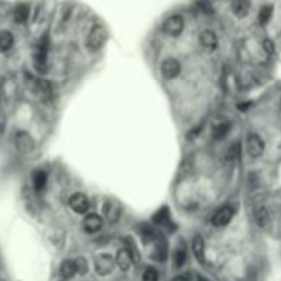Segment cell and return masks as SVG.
Listing matches in <instances>:
<instances>
[{"instance_id":"1","label":"cell","mask_w":281,"mask_h":281,"mask_svg":"<svg viewBox=\"0 0 281 281\" xmlns=\"http://www.w3.org/2000/svg\"><path fill=\"white\" fill-rule=\"evenodd\" d=\"M108 41V30L103 23H94L86 37V46L89 51L101 50Z\"/></svg>"},{"instance_id":"2","label":"cell","mask_w":281,"mask_h":281,"mask_svg":"<svg viewBox=\"0 0 281 281\" xmlns=\"http://www.w3.org/2000/svg\"><path fill=\"white\" fill-rule=\"evenodd\" d=\"M48 35L38 40V43L33 50V65L38 71H48Z\"/></svg>"},{"instance_id":"3","label":"cell","mask_w":281,"mask_h":281,"mask_svg":"<svg viewBox=\"0 0 281 281\" xmlns=\"http://www.w3.org/2000/svg\"><path fill=\"white\" fill-rule=\"evenodd\" d=\"M13 144H15V149L20 152V154H30V152L35 151V139L32 137L30 132L27 131H18L15 137H13Z\"/></svg>"},{"instance_id":"4","label":"cell","mask_w":281,"mask_h":281,"mask_svg":"<svg viewBox=\"0 0 281 281\" xmlns=\"http://www.w3.org/2000/svg\"><path fill=\"white\" fill-rule=\"evenodd\" d=\"M184 18L180 15H170L169 18H165L164 25H162V30L165 35L169 37H179L180 33L184 32Z\"/></svg>"},{"instance_id":"5","label":"cell","mask_w":281,"mask_h":281,"mask_svg":"<svg viewBox=\"0 0 281 281\" xmlns=\"http://www.w3.org/2000/svg\"><path fill=\"white\" fill-rule=\"evenodd\" d=\"M68 203H70L71 210L75 213H80V215H83V213H86L89 210V200L86 195L81 192H75L70 197Z\"/></svg>"},{"instance_id":"6","label":"cell","mask_w":281,"mask_h":281,"mask_svg":"<svg viewBox=\"0 0 281 281\" xmlns=\"http://www.w3.org/2000/svg\"><path fill=\"white\" fill-rule=\"evenodd\" d=\"M114 258L109 253H101V255H98L96 256V260H94V268H96L98 271V275H101V276H106L109 275L113 271L114 268Z\"/></svg>"},{"instance_id":"7","label":"cell","mask_w":281,"mask_h":281,"mask_svg":"<svg viewBox=\"0 0 281 281\" xmlns=\"http://www.w3.org/2000/svg\"><path fill=\"white\" fill-rule=\"evenodd\" d=\"M103 213L108 222L116 223L122 215V207L119 205V202H116V200H106L103 205Z\"/></svg>"},{"instance_id":"8","label":"cell","mask_w":281,"mask_h":281,"mask_svg":"<svg viewBox=\"0 0 281 281\" xmlns=\"http://www.w3.org/2000/svg\"><path fill=\"white\" fill-rule=\"evenodd\" d=\"M180 63H179V60H175V58H165L162 63H161V73H162L164 78H167V80H174V78H177L179 73H180Z\"/></svg>"},{"instance_id":"9","label":"cell","mask_w":281,"mask_h":281,"mask_svg":"<svg viewBox=\"0 0 281 281\" xmlns=\"http://www.w3.org/2000/svg\"><path fill=\"white\" fill-rule=\"evenodd\" d=\"M233 213H235V210H233V207L230 205H223L220 207L218 210L213 213L212 217V223L215 227H225L230 223V220L233 218Z\"/></svg>"},{"instance_id":"10","label":"cell","mask_w":281,"mask_h":281,"mask_svg":"<svg viewBox=\"0 0 281 281\" xmlns=\"http://www.w3.org/2000/svg\"><path fill=\"white\" fill-rule=\"evenodd\" d=\"M265 151V141L258 134H250L246 137V152L251 157H260Z\"/></svg>"},{"instance_id":"11","label":"cell","mask_w":281,"mask_h":281,"mask_svg":"<svg viewBox=\"0 0 281 281\" xmlns=\"http://www.w3.org/2000/svg\"><path fill=\"white\" fill-rule=\"evenodd\" d=\"M230 127H232V124L227 121V119H217V121L212 124V137L217 141L223 139V137L228 134Z\"/></svg>"},{"instance_id":"12","label":"cell","mask_w":281,"mask_h":281,"mask_svg":"<svg viewBox=\"0 0 281 281\" xmlns=\"http://www.w3.org/2000/svg\"><path fill=\"white\" fill-rule=\"evenodd\" d=\"M83 227L84 230H86L88 233H96L101 230L103 227V218L98 215V213H88L86 217H84L83 220Z\"/></svg>"},{"instance_id":"13","label":"cell","mask_w":281,"mask_h":281,"mask_svg":"<svg viewBox=\"0 0 281 281\" xmlns=\"http://www.w3.org/2000/svg\"><path fill=\"white\" fill-rule=\"evenodd\" d=\"M192 251H194V256L197 258L199 263H205V241L200 235H195L194 240H192Z\"/></svg>"},{"instance_id":"14","label":"cell","mask_w":281,"mask_h":281,"mask_svg":"<svg viewBox=\"0 0 281 281\" xmlns=\"http://www.w3.org/2000/svg\"><path fill=\"white\" fill-rule=\"evenodd\" d=\"M199 41L202 43L203 48H207V50H215L217 45H218V38L212 30H203L202 33H200Z\"/></svg>"},{"instance_id":"15","label":"cell","mask_w":281,"mask_h":281,"mask_svg":"<svg viewBox=\"0 0 281 281\" xmlns=\"http://www.w3.org/2000/svg\"><path fill=\"white\" fill-rule=\"evenodd\" d=\"M114 261H116V265L119 266V270L127 271L132 266V258H131L129 250H127V248H121L116 253V258H114Z\"/></svg>"},{"instance_id":"16","label":"cell","mask_w":281,"mask_h":281,"mask_svg":"<svg viewBox=\"0 0 281 281\" xmlns=\"http://www.w3.org/2000/svg\"><path fill=\"white\" fill-rule=\"evenodd\" d=\"M13 43H15V37H13L12 32L8 30L0 32V51H2V53L10 51L13 48Z\"/></svg>"},{"instance_id":"17","label":"cell","mask_w":281,"mask_h":281,"mask_svg":"<svg viewBox=\"0 0 281 281\" xmlns=\"http://www.w3.org/2000/svg\"><path fill=\"white\" fill-rule=\"evenodd\" d=\"M28 18H30V7L27 5V3H20V5L15 7V10H13V20L17 23H23L28 22Z\"/></svg>"},{"instance_id":"18","label":"cell","mask_w":281,"mask_h":281,"mask_svg":"<svg viewBox=\"0 0 281 281\" xmlns=\"http://www.w3.org/2000/svg\"><path fill=\"white\" fill-rule=\"evenodd\" d=\"M232 10L238 18H243L248 15V12H250V2L248 0H233Z\"/></svg>"},{"instance_id":"19","label":"cell","mask_w":281,"mask_h":281,"mask_svg":"<svg viewBox=\"0 0 281 281\" xmlns=\"http://www.w3.org/2000/svg\"><path fill=\"white\" fill-rule=\"evenodd\" d=\"M33 189L37 190V192H41L45 187H46V182H48V174L45 172V170H37L35 174H33Z\"/></svg>"},{"instance_id":"20","label":"cell","mask_w":281,"mask_h":281,"mask_svg":"<svg viewBox=\"0 0 281 281\" xmlns=\"http://www.w3.org/2000/svg\"><path fill=\"white\" fill-rule=\"evenodd\" d=\"M60 275L63 276L65 280H70L73 278L76 275V266H75V261L73 260H65L63 263L60 266Z\"/></svg>"},{"instance_id":"21","label":"cell","mask_w":281,"mask_h":281,"mask_svg":"<svg viewBox=\"0 0 281 281\" xmlns=\"http://www.w3.org/2000/svg\"><path fill=\"white\" fill-rule=\"evenodd\" d=\"M255 220L260 227H266L270 223V213L265 207H256L255 210Z\"/></svg>"},{"instance_id":"22","label":"cell","mask_w":281,"mask_h":281,"mask_svg":"<svg viewBox=\"0 0 281 281\" xmlns=\"http://www.w3.org/2000/svg\"><path fill=\"white\" fill-rule=\"evenodd\" d=\"M152 220H154V223H157V225H165V223H167V222L170 220L169 208H167V207H162L159 212H156V213H154Z\"/></svg>"},{"instance_id":"23","label":"cell","mask_w":281,"mask_h":281,"mask_svg":"<svg viewBox=\"0 0 281 281\" xmlns=\"http://www.w3.org/2000/svg\"><path fill=\"white\" fill-rule=\"evenodd\" d=\"M271 15H273V7L271 5H265L263 8L260 10V15H258V22L261 25H266V23L270 22Z\"/></svg>"},{"instance_id":"24","label":"cell","mask_w":281,"mask_h":281,"mask_svg":"<svg viewBox=\"0 0 281 281\" xmlns=\"http://www.w3.org/2000/svg\"><path fill=\"white\" fill-rule=\"evenodd\" d=\"M126 243H127V250H129V253H131L132 263L137 265L141 261V255H139V251H137V248H136L134 241H132L131 238H126Z\"/></svg>"},{"instance_id":"25","label":"cell","mask_w":281,"mask_h":281,"mask_svg":"<svg viewBox=\"0 0 281 281\" xmlns=\"http://www.w3.org/2000/svg\"><path fill=\"white\" fill-rule=\"evenodd\" d=\"M75 266H76V273H80V275H86L89 270L88 261H86V258H83V256H80V258L75 260Z\"/></svg>"},{"instance_id":"26","label":"cell","mask_w":281,"mask_h":281,"mask_svg":"<svg viewBox=\"0 0 281 281\" xmlns=\"http://www.w3.org/2000/svg\"><path fill=\"white\" fill-rule=\"evenodd\" d=\"M159 280V273H157V270L154 266H147L144 270V273H142V281H157Z\"/></svg>"},{"instance_id":"27","label":"cell","mask_w":281,"mask_h":281,"mask_svg":"<svg viewBox=\"0 0 281 281\" xmlns=\"http://www.w3.org/2000/svg\"><path fill=\"white\" fill-rule=\"evenodd\" d=\"M185 260H187V253H185L184 248H177L174 253V265L177 266V268H180V266H184Z\"/></svg>"},{"instance_id":"28","label":"cell","mask_w":281,"mask_h":281,"mask_svg":"<svg viewBox=\"0 0 281 281\" xmlns=\"http://www.w3.org/2000/svg\"><path fill=\"white\" fill-rule=\"evenodd\" d=\"M263 46H265V50L268 51V53H273V51H275V45H273V41H271L270 38H265Z\"/></svg>"},{"instance_id":"29","label":"cell","mask_w":281,"mask_h":281,"mask_svg":"<svg viewBox=\"0 0 281 281\" xmlns=\"http://www.w3.org/2000/svg\"><path fill=\"white\" fill-rule=\"evenodd\" d=\"M250 106L251 103H240L238 104V109H240V111H246V109H250Z\"/></svg>"},{"instance_id":"30","label":"cell","mask_w":281,"mask_h":281,"mask_svg":"<svg viewBox=\"0 0 281 281\" xmlns=\"http://www.w3.org/2000/svg\"><path fill=\"white\" fill-rule=\"evenodd\" d=\"M172 281H189V276H185V275H179V276H175V278Z\"/></svg>"},{"instance_id":"31","label":"cell","mask_w":281,"mask_h":281,"mask_svg":"<svg viewBox=\"0 0 281 281\" xmlns=\"http://www.w3.org/2000/svg\"><path fill=\"white\" fill-rule=\"evenodd\" d=\"M197 281H208V280H207V278H203V276H200V278H199Z\"/></svg>"}]
</instances>
